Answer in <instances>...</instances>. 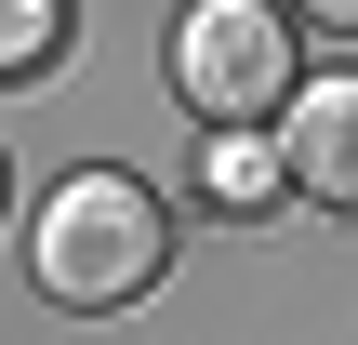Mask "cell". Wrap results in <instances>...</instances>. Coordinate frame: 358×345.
I'll return each instance as SVG.
<instances>
[{
    "label": "cell",
    "mask_w": 358,
    "mask_h": 345,
    "mask_svg": "<svg viewBox=\"0 0 358 345\" xmlns=\"http://www.w3.org/2000/svg\"><path fill=\"white\" fill-rule=\"evenodd\" d=\"M159 266H173V213H159V186H146V173H66V186L40 199L27 279H40L53 306H80V319L146 306V279H159Z\"/></svg>",
    "instance_id": "obj_1"
},
{
    "label": "cell",
    "mask_w": 358,
    "mask_h": 345,
    "mask_svg": "<svg viewBox=\"0 0 358 345\" xmlns=\"http://www.w3.org/2000/svg\"><path fill=\"white\" fill-rule=\"evenodd\" d=\"M306 13H319V27H358V0H306Z\"/></svg>",
    "instance_id": "obj_6"
},
{
    "label": "cell",
    "mask_w": 358,
    "mask_h": 345,
    "mask_svg": "<svg viewBox=\"0 0 358 345\" xmlns=\"http://www.w3.org/2000/svg\"><path fill=\"white\" fill-rule=\"evenodd\" d=\"M292 186L332 199V213H358V66L292 93Z\"/></svg>",
    "instance_id": "obj_3"
},
{
    "label": "cell",
    "mask_w": 358,
    "mask_h": 345,
    "mask_svg": "<svg viewBox=\"0 0 358 345\" xmlns=\"http://www.w3.org/2000/svg\"><path fill=\"white\" fill-rule=\"evenodd\" d=\"M279 173H292V146H266V133H213V199H226V213H266Z\"/></svg>",
    "instance_id": "obj_4"
},
{
    "label": "cell",
    "mask_w": 358,
    "mask_h": 345,
    "mask_svg": "<svg viewBox=\"0 0 358 345\" xmlns=\"http://www.w3.org/2000/svg\"><path fill=\"white\" fill-rule=\"evenodd\" d=\"M66 53V0H0V80H40Z\"/></svg>",
    "instance_id": "obj_5"
},
{
    "label": "cell",
    "mask_w": 358,
    "mask_h": 345,
    "mask_svg": "<svg viewBox=\"0 0 358 345\" xmlns=\"http://www.w3.org/2000/svg\"><path fill=\"white\" fill-rule=\"evenodd\" d=\"M0 199H13V173H0Z\"/></svg>",
    "instance_id": "obj_7"
},
{
    "label": "cell",
    "mask_w": 358,
    "mask_h": 345,
    "mask_svg": "<svg viewBox=\"0 0 358 345\" xmlns=\"http://www.w3.org/2000/svg\"><path fill=\"white\" fill-rule=\"evenodd\" d=\"M173 93L213 120V133H266L306 80H292V27L266 0H199L186 40H173Z\"/></svg>",
    "instance_id": "obj_2"
}]
</instances>
